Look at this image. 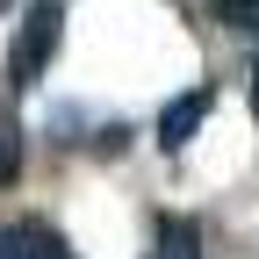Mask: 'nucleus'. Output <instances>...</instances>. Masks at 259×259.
<instances>
[{
    "instance_id": "f257e3e1",
    "label": "nucleus",
    "mask_w": 259,
    "mask_h": 259,
    "mask_svg": "<svg viewBox=\"0 0 259 259\" xmlns=\"http://www.w3.org/2000/svg\"><path fill=\"white\" fill-rule=\"evenodd\" d=\"M58 36H65V0H29V15L15 29V44H8V87L15 94H29V87L51 72Z\"/></svg>"
},
{
    "instance_id": "f03ea898",
    "label": "nucleus",
    "mask_w": 259,
    "mask_h": 259,
    "mask_svg": "<svg viewBox=\"0 0 259 259\" xmlns=\"http://www.w3.org/2000/svg\"><path fill=\"white\" fill-rule=\"evenodd\" d=\"M209 108H216V87L202 79V87H187V94H173V101H166V115H158V151H187L194 144V130H202L209 122Z\"/></svg>"
},
{
    "instance_id": "7ed1b4c3",
    "label": "nucleus",
    "mask_w": 259,
    "mask_h": 259,
    "mask_svg": "<svg viewBox=\"0 0 259 259\" xmlns=\"http://www.w3.org/2000/svg\"><path fill=\"white\" fill-rule=\"evenodd\" d=\"M0 259H79V252H72V238H65L58 223L22 216V223H8V231H0Z\"/></svg>"
},
{
    "instance_id": "20e7f679",
    "label": "nucleus",
    "mask_w": 259,
    "mask_h": 259,
    "mask_svg": "<svg viewBox=\"0 0 259 259\" xmlns=\"http://www.w3.org/2000/svg\"><path fill=\"white\" fill-rule=\"evenodd\" d=\"M144 259H202V223L158 209V216H151V252H144Z\"/></svg>"
},
{
    "instance_id": "39448f33",
    "label": "nucleus",
    "mask_w": 259,
    "mask_h": 259,
    "mask_svg": "<svg viewBox=\"0 0 259 259\" xmlns=\"http://www.w3.org/2000/svg\"><path fill=\"white\" fill-rule=\"evenodd\" d=\"M22 158H29V137H22V122L0 108V187H15V180H22Z\"/></svg>"
},
{
    "instance_id": "423d86ee",
    "label": "nucleus",
    "mask_w": 259,
    "mask_h": 259,
    "mask_svg": "<svg viewBox=\"0 0 259 259\" xmlns=\"http://www.w3.org/2000/svg\"><path fill=\"white\" fill-rule=\"evenodd\" d=\"M209 22L231 36H259V0H209Z\"/></svg>"
},
{
    "instance_id": "0eeeda50",
    "label": "nucleus",
    "mask_w": 259,
    "mask_h": 259,
    "mask_svg": "<svg viewBox=\"0 0 259 259\" xmlns=\"http://www.w3.org/2000/svg\"><path fill=\"white\" fill-rule=\"evenodd\" d=\"M252 115H259V65H252Z\"/></svg>"
}]
</instances>
